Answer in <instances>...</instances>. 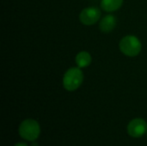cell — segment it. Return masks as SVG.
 Returning a JSON list of instances; mask_svg holds the SVG:
<instances>
[{
  "label": "cell",
  "instance_id": "obj_1",
  "mask_svg": "<svg viewBox=\"0 0 147 146\" xmlns=\"http://www.w3.org/2000/svg\"><path fill=\"white\" fill-rule=\"evenodd\" d=\"M84 81V74L79 67H72L67 70L63 77L64 88L68 91H74L80 87Z\"/></svg>",
  "mask_w": 147,
  "mask_h": 146
},
{
  "label": "cell",
  "instance_id": "obj_2",
  "mask_svg": "<svg viewBox=\"0 0 147 146\" xmlns=\"http://www.w3.org/2000/svg\"><path fill=\"white\" fill-rule=\"evenodd\" d=\"M19 135L25 140L34 142L35 141L40 133V128L39 123L32 119L23 120L19 126Z\"/></svg>",
  "mask_w": 147,
  "mask_h": 146
},
{
  "label": "cell",
  "instance_id": "obj_3",
  "mask_svg": "<svg viewBox=\"0 0 147 146\" xmlns=\"http://www.w3.org/2000/svg\"><path fill=\"white\" fill-rule=\"evenodd\" d=\"M142 48L140 40L134 35H127L120 42V49L122 53L128 57L137 56Z\"/></svg>",
  "mask_w": 147,
  "mask_h": 146
},
{
  "label": "cell",
  "instance_id": "obj_4",
  "mask_svg": "<svg viewBox=\"0 0 147 146\" xmlns=\"http://www.w3.org/2000/svg\"><path fill=\"white\" fill-rule=\"evenodd\" d=\"M101 16V11L96 7H88L84 9L80 15V22L84 25H93L95 24Z\"/></svg>",
  "mask_w": 147,
  "mask_h": 146
},
{
  "label": "cell",
  "instance_id": "obj_5",
  "mask_svg": "<svg viewBox=\"0 0 147 146\" xmlns=\"http://www.w3.org/2000/svg\"><path fill=\"white\" fill-rule=\"evenodd\" d=\"M146 132L147 124L143 119H134L127 126V133L134 138H140Z\"/></svg>",
  "mask_w": 147,
  "mask_h": 146
},
{
  "label": "cell",
  "instance_id": "obj_6",
  "mask_svg": "<svg viewBox=\"0 0 147 146\" xmlns=\"http://www.w3.org/2000/svg\"><path fill=\"white\" fill-rule=\"evenodd\" d=\"M116 25V19L113 15H108L104 16L100 22V29L103 33L111 32Z\"/></svg>",
  "mask_w": 147,
  "mask_h": 146
},
{
  "label": "cell",
  "instance_id": "obj_7",
  "mask_svg": "<svg viewBox=\"0 0 147 146\" xmlns=\"http://www.w3.org/2000/svg\"><path fill=\"white\" fill-rule=\"evenodd\" d=\"M123 3V0H102L101 7L103 10L112 12L119 9Z\"/></svg>",
  "mask_w": 147,
  "mask_h": 146
},
{
  "label": "cell",
  "instance_id": "obj_8",
  "mask_svg": "<svg viewBox=\"0 0 147 146\" xmlns=\"http://www.w3.org/2000/svg\"><path fill=\"white\" fill-rule=\"evenodd\" d=\"M76 63L79 68H84L90 65L91 56L87 52H80L76 56Z\"/></svg>",
  "mask_w": 147,
  "mask_h": 146
},
{
  "label": "cell",
  "instance_id": "obj_9",
  "mask_svg": "<svg viewBox=\"0 0 147 146\" xmlns=\"http://www.w3.org/2000/svg\"><path fill=\"white\" fill-rule=\"evenodd\" d=\"M15 146H28V145L25 143H17L16 145H15Z\"/></svg>",
  "mask_w": 147,
  "mask_h": 146
},
{
  "label": "cell",
  "instance_id": "obj_10",
  "mask_svg": "<svg viewBox=\"0 0 147 146\" xmlns=\"http://www.w3.org/2000/svg\"><path fill=\"white\" fill-rule=\"evenodd\" d=\"M32 146H38V145H37L36 143H34V142H33V144H32Z\"/></svg>",
  "mask_w": 147,
  "mask_h": 146
},
{
  "label": "cell",
  "instance_id": "obj_11",
  "mask_svg": "<svg viewBox=\"0 0 147 146\" xmlns=\"http://www.w3.org/2000/svg\"><path fill=\"white\" fill-rule=\"evenodd\" d=\"M146 136H147V133H146Z\"/></svg>",
  "mask_w": 147,
  "mask_h": 146
}]
</instances>
